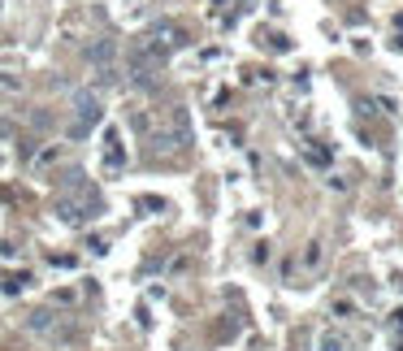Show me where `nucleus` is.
<instances>
[{
	"label": "nucleus",
	"instance_id": "f03ea898",
	"mask_svg": "<svg viewBox=\"0 0 403 351\" xmlns=\"http://www.w3.org/2000/svg\"><path fill=\"white\" fill-rule=\"evenodd\" d=\"M74 113H79V121H83V126H95V121L105 117V109H100L95 91H74Z\"/></svg>",
	"mask_w": 403,
	"mask_h": 351
},
{
	"label": "nucleus",
	"instance_id": "39448f33",
	"mask_svg": "<svg viewBox=\"0 0 403 351\" xmlns=\"http://www.w3.org/2000/svg\"><path fill=\"white\" fill-rule=\"evenodd\" d=\"M325 265V239H312L308 247H304V256H299V269L304 273H317Z\"/></svg>",
	"mask_w": 403,
	"mask_h": 351
},
{
	"label": "nucleus",
	"instance_id": "0eeeda50",
	"mask_svg": "<svg viewBox=\"0 0 403 351\" xmlns=\"http://www.w3.org/2000/svg\"><path fill=\"white\" fill-rule=\"evenodd\" d=\"M321 351H351V343H347L343 334L330 330V334H321Z\"/></svg>",
	"mask_w": 403,
	"mask_h": 351
},
{
	"label": "nucleus",
	"instance_id": "423d86ee",
	"mask_svg": "<svg viewBox=\"0 0 403 351\" xmlns=\"http://www.w3.org/2000/svg\"><path fill=\"white\" fill-rule=\"evenodd\" d=\"M178 139H173V131H157L152 135V157H169V152H178Z\"/></svg>",
	"mask_w": 403,
	"mask_h": 351
},
{
	"label": "nucleus",
	"instance_id": "20e7f679",
	"mask_svg": "<svg viewBox=\"0 0 403 351\" xmlns=\"http://www.w3.org/2000/svg\"><path fill=\"white\" fill-rule=\"evenodd\" d=\"M113 57H117V44H113V39H95V44L87 48V61H91L95 69H105V65H113Z\"/></svg>",
	"mask_w": 403,
	"mask_h": 351
},
{
	"label": "nucleus",
	"instance_id": "6e6552de",
	"mask_svg": "<svg viewBox=\"0 0 403 351\" xmlns=\"http://www.w3.org/2000/svg\"><path fill=\"white\" fill-rule=\"evenodd\" d=\"M269 256H273V247H269V243H256V256H251V260H256V265H269Z\"/></svg>",
	"mask_w": 403,
	"mask_h": 351
},
{
	"label": "nucleus",
	"instance_id": "f257e3e1",
	"mask_svg": "<svg viewBox=\"0 0 403 351\" xmlns=\"http://www.w3.org/2000/svg\"><path fill=\"white\" fill-rule=\"evenodd\" d=\"M95 208H100V199H57V217L65 221V225H83V221H91L95 217Z\"/></svg>",
	"mask_w": 403,
	"mask_h": 351
},
{
	"label": "nucleus",
	"instance_id": "7ed1b4c3",
	"mask_svg": "<svg viewBox=\"0 0 403 351\" xmlns=\"http://www.w3.org/2000/svg\"><path fill=\"white\" fill-rule=\"evenodd\" d=\"M57 321H61V317H57L53 308H35V312L27 317V330H31V334H57Z\"/></svg>",
	"mask_w": 403,
	"mask_h": 351
}]
</instances>
